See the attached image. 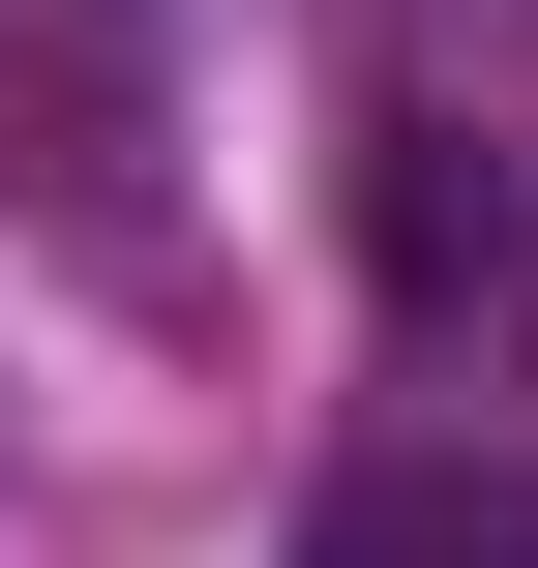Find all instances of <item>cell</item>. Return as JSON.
<instances>
[{
    "mask_svg": "<svg viewBox=\"0 0 538 568\" xmlns=\"http://www.w3.org/2000/svg\"><path fill=\"white\" fill-rule=\"evenodd\" d=\"M150 150H180L150 30H120V0H0V210H30L60 270H120V300L180 270V180H150Z\"/></svg>",
    "mask_w": 538,
    "mask_h": 568,
    "instance_id": "1",
    "label": "cell"
},
{
    "mask_svg": "<svg viewBox=\"0 0 538 568\" xmlns=\"http://www.w3.org/2000/svg\"><path fill=\"white\" fill-rule=\"evenodd\" d=\"M300 568H538V479H479V449H359V479L300 509Z\"/></svg>",
    "mask_w": 538,
    "mask_h": 568,
    "instance_id": "2",
    "label": "cell"
}]
</instances>
